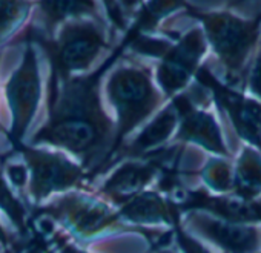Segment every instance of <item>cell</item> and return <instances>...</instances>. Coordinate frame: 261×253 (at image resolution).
<instances>
[{"mask_svg": "<svg viewBox=\"0 0 261 253\" xmlns=\"http://www.w3.org/2000/svg\"><path fill=\"white\" fill-rule=\"evenodd\" d=\"M133 33L126 30L123 40L108 57L85 75L49 77L48 118L31 137L33 146H54L83 166L89 177L100 175L115 143V121L101 94L105 77L127 51Z\"/></svg>", "mask_w": 261, "mask_h": 253, "instance_id": "6da1fadb", "label": "cell"}, {"mask_svg": "<svg viewBox=\"0 0 261 253\" xmlns=\"http://www.w3.org/2000/svg\"><path fill=\"white\" fill-rule=\"evenodd\" d=\"M103 95L115 121V143L100 175L108 171L120 149L169 103L152 69L124 55L109 69Z\"/></svg>", "mask_w": 261, "mask_h": 253, "instance_id": "7a4b0ae2", "label": "cell"}, {"mask_svg": "<svg viewBox=\"0 0 261 253\" xmlns=\"http://www.w3.org/2000/svg\"><path fill=\"white\" fill-rule=\"evenodd\" d=\"M185 14L200 23L223 69V81L243 91L249 66L261 45V13L255 19H243L229 10L201 11L189 5Z\"/></svg>", "mask_w": 261, "mask_h": 253, "instance_id": "3957f363", "label": "cell"}, {"mask_svg": "<svg viewBox=\"0 0 261 253\" xmlns=\"http://www.w3.org/2000/svg\"><path fill=\"white\" fill-rule=\"evenodd\" d=\"M134 37L127 51L142 57H151L157 62L155 81L171 101L185 92L203 66V60L209 51V45L201 26L192 28L185 34L160 37L157 34H139L129 26Z\"/></svg>", "mask_w": 261, "mask_h": 253, "instance_id": "277c9868", "label": "cell"}, {"mask_svg": "<svg viewBox=\"0 0 261 253\" xmlns=\"http://www.w3.org/2000/svg\"><path fill=\"white\" fill-rule=\"evenodd\" d=\"M109 28L108 23L95 19H77L62 25L53 37H46L31 26L27 31V39L45 51L51 65V77L69 78L94 71L97 60L114 49Z\"/></svg>", "mask_w": 261, "mask_h": 253, "instance_id": "5b68a950", "label": "cell"}, {"mask_svg": "<svg viewBox=\"0 0 261 253\" xmlns=\"http://www.w3.org/2000/svg\"><path fill=\"white\" fill-rule=\"evenodd\" d=\"M191 85L185 92L171 100V104L178 114V128L174 137V143L183 146H197L206 151L209 155L232 158L223 128L217 114L212 110L214 104L211 91L201 85Z\"/></svg>", "mask_w": 261, "mask_h": 253, "instance_id": "8992f818", "label": "cell"}, {"mask_svg": "<svg viewBox=\"0 0 261 253\" xmlns=\"http://www.w3.org/2000/svg\"><path fill=\"white\" fill-rule=\"evenodd\" d=\"M28 171H30V196L34 203H42L53 193H66L79 189L88 172L80 163L65 152H53L19 145Z\"/></svg>", "mask_w": 261, "mask_h": 253, "instance_id": "52a82bcc", "label": "cell"}, {"mask_svg": "<svg viewBox=\"0 0 261 253\" xmlns=\"http://www.w3.org/2000/svg\"><path fill=\"white\" fill-rule=\"evenodd\" d=\"M42 215H48L59 221L77 238H91L111 229H123L124 224L118 216V210L112 209L106 200L71 190L40 207Z\"/></svg>", "mask_w": 261, "mask_h": 253, "instance_id": "ba28073f", "label": "cell"}, {"mask_svg": "<svg viewBox=\"0 0 261 253\" xmlns=\"http://www.w3.org/2000/svg\"><path fill=\"white\" fill-rule=\"evenodd\" d=\"M195 81L211 91L214 106L229 121L233 134L247 146L261 152V101L247 95L244 91L226 85L207 65H203Z\"/></svg>", "mask_w": 261, "mask_h": 253, "instance_id": "9c48e42d", "label": "cell"}, {"mask_svg": "<svg viewBox=\"0 0 261 253\" xmlns=\"http://www.w3.org/2000/svg\"><path fill=\"white\" fill-rule=\"evenodd\" d=\"M181 145L172 143L166 149L142 158H124L109 169V175L98 187V195L121 207L157 183L166 163L178 152Z\"/></svg>", "mask_w": 261, "mask_h": 253, "instance_id": "30bf717a", "label": "cell"}, {"mask_svg": "<svg viewBox=\"0 0 261 253\" xmlns=\"http://www.w3.org/2000/svg\"><path fill=\"white\" fill-rule=\"evenodd\" d=\"M40 94L42 81L39 59L33 43L28 42L22 63L5 85V95L13 118L11 138L16 146L22 145V138L36 115L40 101Z\"/></svg>", "mask_w": 261, "mask_h": 253, "instance_id": "8fae6325", "label": "cell"}, {"mask_svg": "<svg viewBox=\"0 0 261 253\" xmlns=\"http://www.w3.org/2000/svg\"><path fill=\"white\" fill-rule=\"evenodd\" d=\"M186 227L221 253H261V229L252 222L227 221L204 210H194L188 215Z\"/></svg>", "mask_w": 261, "mask_h": 253, "instance_id": "7c38bea8", "label": "cell"}, {"mask_svg": "<svg viewBox=\"0 0 261 253\" xmlns=\"http://www.w3.org/2000/svg\"><path fill=\"white\" fill-rule=\"evenodd\" d=\"M177 128H178V114L169 101L120 149V152L115 155L108 171L112 167V164L118 163L120 160L149 157L152 154L166 149L174 143Z\"/></svg>", "mask_w": 261, "mask_h": 253, "instance_id": "4fadbf2b", "label": "cell"}, {"mask_svg": "<svg viewBox=\"0 0 261 253\" xmlns=\"http://www.w3.org/2000/svg\"><path fill=\"white\" fill-rule=\"evenodd\" d=\"M36 7L39 26L34 28L46 37H53L69 20L95 19L108 23L100 0H36Z\"/></svg>", "mask_w": 261, "mask_h": 253, "instance_id": "5bb4252c", "label": "cell"}, {"mask_svg": "<svg viewBox=\"0 0 261 253\" xmlns=\"http://www.w3.org/2000/svg\"><path fill=\"white\" fill-rule=\"evenodd\" d=\"M121 222L134 226H168L178 222L177 204L157 189H149L117 209Z\"/></svg>", "mask_w": 261, "mask_h": 253, "instance_id": "9a60e30c", "label": "cell"}, {"mask_svg": "<svg viewBox=\"0 0 261 253\" xmlns=\"http://www.w3.org/2000/svg\"><path fill=\"white\" fill-rule=\"evenodd\" d=\"M235 195L256 201L261 196V152L243 145L237 160H233V192Z\"/></svg>", "mask_w": 261, "mask_h": 253, "instance_id": "2e32d148", "label": "cell"}, {"mask_svg": "<svg viewBox=\"0 0 261 253\" xmlns=\"http://www.w3.org/2000/svg\"><path fill=\"white\" fill-rule=\"evenodd\" d=\"M188 7V0H146L129 26H133L137 34H159L163 20L178 11H186Z\"/></svg>", "mask_w": 261, "mask_h": 253, "instance_id": "e0dca14e", "label": "cell"}, {"mask_svg": "<svg viewBox=\"0 0 261 253\" xmlns=\"http://www.w3.org/2000/svg\"><path fill=\"white\" fill-rule=\"evenodd\" d=\"M206 190L218 195L233 192V161L232 158L209 155L198 172Z\"/></svg>", "mask_w": 261, "mask_h": 253, "instance_id": "ac0fdd59", "label": "cell"}, {"mask_svg": "<svg viewBox=\"0 0 261 253\" xmlns=\"http://www.w3.org/2000/svg\"><path fill=\"white\" fill-rule=\"evenodd\" d=\"M34 5V0H0V42L22 25Z\"/></svg>", "mask_w": 261, "mask_h": 253, "instance_id": "d6986e66", "label": "cell"}, {"mask_svg": "<svg viewBox=\"0 0 261 253\" xmlns=\"http://www.w3.org/2000/svg\"><path fill=\"white\" fill-rule=\"evenodd\" d=\"M0 210L17 227V230H27V210L17 200L10 187V181L0 172Z\"/></svg>", "mask_w": 261, "mask_h": 253, "instance_id": "ffe728a7", "label": "cell"}, {"mask_svg": "<svg viewBox=\"0 0 261 253\" xmlns=\"http://www.w3.org/2000/svg\"><path fill=\"white\" fill-rule=\"evenodd\" d=\"M174 238H175V244H177L180 253H214L211 248H207L203 244V241H200V238H197L191 232L185 230L180 226V219L174 226Z\"/></svg>", "mask_w": 261, "mask_h": 253, "instance_id": "44dd1931", "label": "cell"}, {"mask_svg": "<svg viewBox=\"0 0 261 253\" xmlns=\"http://www.w3.org/2000/svg\"><path fill=\"white\" fill-rule=\"evenodd\" d=\"M243 91L247 95L253 97L255 100L261 101V45H259L250 66H249Z\"/></svg>", "mask_w": 261, "mask_h": 253, "instance_id": "7402d4cb", "label": "cell"}, {"mask_svg": "<svg viewBox=\"0 0 261 253\" xmlns=\"http://www.w3.org/2000/svg\"><path fill=\"white\" fill-rule=\"evenodd\" d=\"M100 4H101V8L105 11L106 20L111 28H114L117 31H126L129 28V25L121 13L118 0H100Z\"/></svg>", "mask_w": 261, "mask_h": 253, "instance_id": "603a6c76", "label": "cell"}, {"mask_svg": "<svg viewBox=\"0 0 261 253\" xmlns=\"http://www.w3.org/2000/svg\"><path fill=\"white\" fill-rule=\"evenodd\" d=\"M7 180L10 184H13L17 189H23L27 184H30V171L28 166L22 163H8L5 167Z\"/></svg>", "mask_w": 261, "mask_h": 253, "instance_id": "cb8c5ba5", "label": "cell"}, {"mask_svg": "<svg viewBox=\"0 0 261 253\" xmlns=\"http://www.w3.org/2000/svg\"><path fill=\"white\" fill-rule=\"evenodd\" d=\"M146 2V0H118L121 13L126 19V22H129V19L136 16V13L142 8V5Z\"/></svg>", "mask_w": 261, "mask_h": 253, "instance_id": "d4e9b609", "label": "cell"}, {"mask_svg": "<svg viewBox=\"0 0 261 253\" xmlns=\"http://www.w3.org/2000/svg\"><path fill=\"white\" fill-rule=\"evenodd\" d=\"M59 251L60 253H88V251H83V250H80L75 245L68 244V242H62L60 247H59Z\"/></svg>", "mask_w": 261, "mask_h": 253, "instance_id": "484cf974", "label": "cell"}, {"mask_svg": "<svg viewBox=\"0 0 261 253\" xmlns=\"http://www.w3.org/2000/svg\"><path fill=\"white\" fill-rule=\"evenodd\" d=\"M0 242H2V244H8V235H7V232H5V229H4L2 224H0Z\"/></svg>", "mask_w": 261, "mask_h": 253, "instance_id": "4316f807", "label": "cell"}, {"mask_svg": "<svg viewBox=\"0 0 261 253\" xmlns=\"http://www.w3.org/2000/svg\"><path fill=\"white\" fill-rule=\"evenodd\" d=\"M157 253H180V250H174L171 247H160Z\"/></svg>", "mask_w": 261, "mask_h": 253, "instance_id": "83f0119b", "label": "cell"}]
</instances>
